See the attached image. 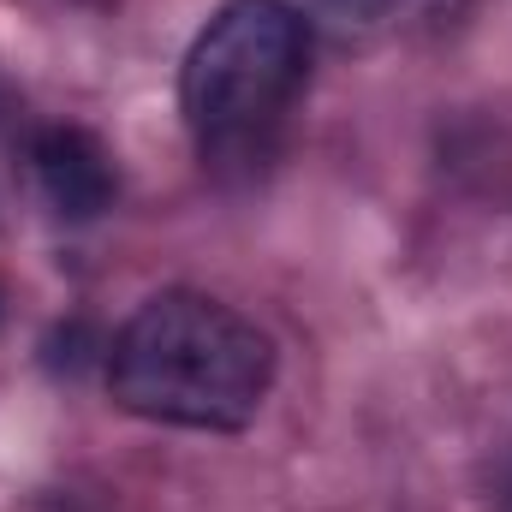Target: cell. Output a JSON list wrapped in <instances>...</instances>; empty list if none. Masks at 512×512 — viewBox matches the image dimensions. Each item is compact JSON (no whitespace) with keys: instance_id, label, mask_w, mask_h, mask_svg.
<instances>
[{"instance_id":"6da1fadb","label":"cell","mask_w":512,"mask_h":512,"mask_svg":"<svg viewBox=\"0 0 512 512\" xmlns=\"http://www.w3.org/2000/svg\"><path fill=\"white\" fill-rule=\"evenodd\" d=\"M268 387L274 340L209 292L173 286L143 298L108 346V393L143 423L233 435L256 423Z\"/></svg>"},{"instance_id":"7a4b0ae2","label":"cell","mask_w":512,"mask_h":512,"mask_svg":"<svg viewBox=\"0 0 512 512\" xmlns=\"http://www.w3.org/2000/svg\"><path fill=\"white\" fill-rule=\"evenodd\" d=\"M310 18L292 0H227L179 66V114L203 155H251L310 78Z\"/></svg>"},{"instance_id":"3957f363","label":"cell","mask_w":512,"mask_h":512,"mask_svg":"<svg viewBox=\"0 0 512 512\" xmlns=\"http://www.w3.org/2000/svg\"><path fill=\"white\" fill-rule=\"evenodd\" d=\"M30 167H36L42 203H48L60 221H96L102 209H114V191H120L114 155H108L84 126L36 131V143H30Z\"/></svg>"},{"instance_id":"277c9868","label":"cell","mask_w":512,"mask_h":512,"mask_svg":"<svg viewBox=\"0 0 512 512\" xmlns=\"http://www.w3.org/2000/svg\"><path fill=\"white\" fill-rule=\"evenodd\" d=\"M322 6L340 30H387V24H405V18H429L453 0H322Z\"/></svg>"},{"instance_id":"5b68a950","label":"cell","mask_w":512,"mask_h":512,"mask_svg":"<svg viewBox=\"0 0 512 512\" xmlns=\"http://www.w3.org/2000/svg\"><path fill=\"white\" fill-rule=\"evenodd\" d=\"M507 512H512V471H507Z\"/></svg>"}]
</instances>
